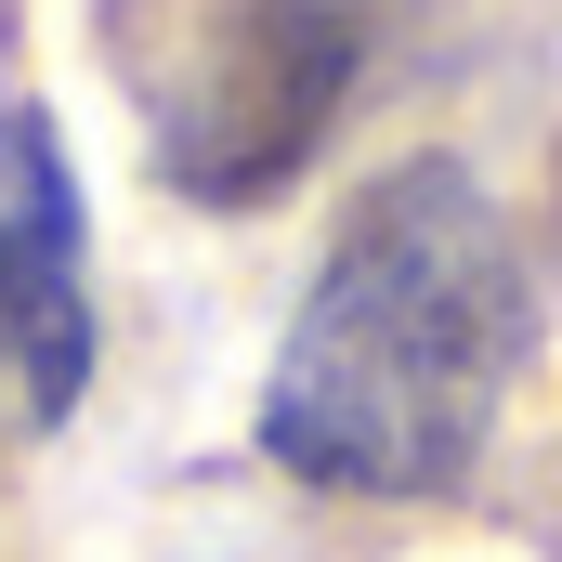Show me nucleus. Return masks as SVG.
<instances>
[{"label":"nucleus","instance_id":"nucleus-1","mask_svg":"<svg viewBox=\"0 0 562 562\" xmlns=\"http://www.w3.org/2000/svg\"><path fill=\"white\" fill-rule=\"evenodd\" d=\"M537 353V276L458 157H406L353 196L262 380V458L327 497H445L497 445Z\"/></svg>","mask_w":562,"mask_h":562},{"label":"nucleus","instance_id":"nucleus-2","mask_svg":"<svg viewBox=\"0 0 562 562\" xmlns=\"http://www.w3.org/2000/svg\"><path fill=\"white\" fill-rule=\"evenodd\" d=\"M367 66V0H236L183 92L157 105V170L196 210H249L327 144L340 92Z\"/></svg>","mask_w":562,"mask_h":562},{"label":"nucleus","instance_id":"nucleus-3","mask_svg":"<svg viewBox=\"0 0 562 562\" xmlns=\"http://www.w3.org/2000/svg\"><path fill=\"white\" fill-rule=\"evenodd\" d=\"M0 380L40 431L92 393V210L40 105H0Z\"/></svg>","mask_w":562,"mask_h":562}]
</instances>
